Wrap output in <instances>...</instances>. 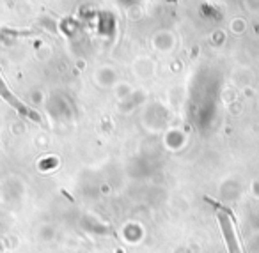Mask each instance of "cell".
<instances>
[{
	"mask_svg": "<svg viewBox=\"0 0 259 253\" xmlns=\"http://www.w3.org/2000/svg\"><path fill=\"white\" fill-rule=\"evenodd\" d=\"M0 96L4 97L5 101L9 103L11 106H13L14 110L20 112L22 115H25V117H28V119H32L34 122H41V117H39V114H36L34 110H30L27 105H24V103L20 101L18 97L14 96L13 92L7 89V85L4 83V80H2V76H0Z\"/></svg>",
	"mask_w": 259,
	"mask_h": 253,
	"instance_id": "1",
	"label": "cell"
},
{
	"mask_svg": "<svg viewBox=\"0 0 259 253\" xmlns=\"http://www.w3.org/2000/svg\"><path fill=\"white\" fill-rule=\"evenodd\" d=\"M217 218H218V221H220V227H222V234H224V239H226V244H227V252L241 253L240 246H238V241H236L233 221L229 220V216H226L224 212H217Z\"/></svg>",
	"mask_w": 259,
	"mask_h": 253,
	"instance_id": "2",
	"label": "cell"
}]
</instances>
